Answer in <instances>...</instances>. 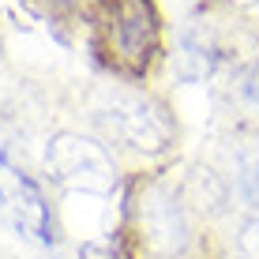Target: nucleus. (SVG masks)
I'll return each mask as SVG.
<instances>
[{"label": "nucleus", "mask_w": 259, "mask_h": 259, "mask_svg": "<svg viewBox=\"0 0 259 259\" xmlns=\"http://www.w3.org/2000/svg\"><path fill=\"white\" fill-rule=\"evenodd\" d=\"M233 94H237V102L244 105V109L259 113V60H252V64H248V68L237 75Z\"/></svg>", "instance_id": "7"}, {"label": "nucleus", "mask_w": 259, "mask_h": 259, "mask_svg": "<svg viewBox=\"0 0 259 259\" xmlns=\"http://www.w3.org/2000/svg\"><path fill=\"white\" fill-rule=\"evenodd\" d=\"M94 120L102 124V132L109 139L124 143L132 150H147V154H158L169 143V124L165 117L147 102V98L124 91V87H102L91 102Z\"/></svg>", "instance_id": "2"}, {"label": "nucleus", "mask_w": 259, "mask_h": 259, "mask_svg": "<svg viewBox=\"0 0 259 259\" xmlns=\"http://www.w3.org/2000/svg\"><path fill=\"white\" fill-rule=\"evenodd\" d=\"M233 188H237V199L252 210V218H259V158H237Z\"/></svg>", "instance_id": "6"}, {"label": "nucleus", "mask_w": 259, "mask_h": 259, "mask_svg": "<svg viewBox=\"0 0 259 259\" xmlns=\"http://www.w3.org/2000/svg\"><path fill=\"white\" fill-rule=\"evenodd\" d=\"M154 8L150 0H113L109 15V49L117 53L120 64L143 68L154 49Z\"/></svg>", "instance_id": "4"}, {"label": "nucleus", "mask_w": 259, "mask_h": 259, "mask_svg": "<svg viewBox=\"0 0 259 259\" xmlns=\"http://www.w3.org/2000/svg\"><path fill=\"white\" fill-rule=\"evenodd\" d=\"M240 252L248 259H259V218H248L240 229Z\"/></svg>", "instance_id": "8"}, {"label": "nucleus", "mask_w": 259, "mask_h": 259, "mask_svg": "<svg viewBox=\"0 0 259 259\" xmlns=\"http://www.w3.org/2000/svg\"><path fill=\"white\" fill-rule=\"evenodd\" d=\"M46 173L71 195H98L113 184V162L102 143L79 136V132H57L46 143Z\"/></svg>", "instance_id": "3"}, {"label": "nucleus", "mask_w": 259, "mask_h": 259, "mask_svg": "<svg viewBox=\"0 0 259 259\" xmlns=\"http://www.w3.org/2000/svg\"><path fill=\"white\" fill-rule=\"evenodd\" d=\"M240 4H255V0H240Z\"/></svg>", "instance_id": "9"}, {"label": "nucleus", "mask_w": 259, "mask_h": 259, "mask_svg": "<svg viewBox=\"0 0 259 259\" xmlns=\"http://www.w3.org/2000/svg\"><path fill=\"white\" fill-rule=\"evenodd\" d=\"M147 229H150V237H154L158 244H165V248L184 244V233H188L181 207H177L169 195H154V199L147 203Z\"/></svg>", "instance_id": "5"}, {"label": "nucleus", "mask_w": 259, "mask_h": 259, "mask_svg": "<svg viewBox=\"0 0 259 259\" xmlns=\"http://www.w3.org/2000/svg\"><path fill=\"white\" fill-rule=\"evenodd\" d=\"M0 226L26 248H49L57 237L53 207L41 184L8 154H0Z\"/></svg>", "instance_id": "1"}]
</instances>
